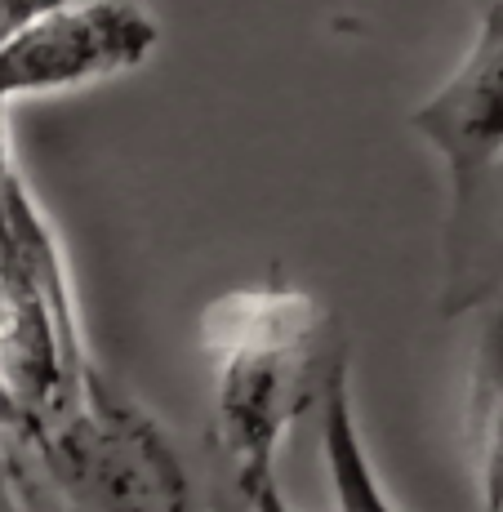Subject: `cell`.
Masks as SVG:
<instances>
[{
	"label": "cell",
	"mask_w": 503,
	"mask_h": 512,
	"mask_svg": "<svg viewBox=\"0 0 503 512\" xmlns=\"http://www.w3.org/2000/svg\"><path fill=\"white\" fill-rule=\"evenodd\" d=\"M18 432H23V406L9 392V383L0 379V437H18Z\"/></svg>",
	"instance_id": "cell-9"
},
{
	"label": "cell",
	"mask_w": 503,
	"mask_h": 512,
	"mask_svg": "<svg viewBox=\"0 0 503 512\" xmlns=\"http://www.w3.org/2000/svg\"><path fill=\"white\" fill-rule=\"evenodd\" d=\"M410 130L441 156L450 219L463 223L477 187L503 165V0H490L459 67L410 112Z\"/></svg>",
	"instance_id": "cell-5"
},
{
	"label": "cell",
	"mask_w": 503,
	"mask_h": 512,
	"mask_svg": "<svg viewBox=\"0 0 503 512\" xmlns=\"http://www.w3.org/2000/svg\"><path fill=\"white\" fill-rule=\"evenodd\" d=\"M54 5H67V0H0V41H5L14 27H23L27 18L45 14V9Z\"/></svg>",
	"instance_id": "cell-7"
},
{
	"label": "cell",
	"mask_w": 503,
	"mask_h": 512,
	"mask_svg": "<svg viewBox=\"0 0 503 512\" xmlns=\"http://www.w3.org/2000/svg\"><path fill=\"white\" fill-rule=\"evenodd\" d=\"M72 512H201L170 432L98 361L49 419L18 432Z\"/></svg>",
	"instance_id": "cell-2"
},
{
	"label": "cell",
	"mask_w": 503,
	"mask_h": 512,
	"mask_svg": "<svg viewBox=\"0 0 503 512\" xmlns=\"http://www.w3.org/2000/svg\"><path fill=\"white\" fill-rule=\"evenodd\" d=\"M90 366L58 232L32 187L9 170L0 179V379L23 406V432L54 415Z\"/></svg>",
	"instance_id": "cell-3"
},
{
	"label": "cell",
	"mask_w": 503,
	"mask_h": 512,
	"mask_svg": "<svg viewBox=\"0 0 503 512\" xmlns=\"http://www.w3.org/2000/svg\"><path fill=\"white\" fill-rule=\"evenodd\" d=\"M214 441L232 459L241 495L276 477L285 432L321 397L330 312L317 294L281 277L232 290L205 312Z\"/></svg>",
	"instance_id": "cell-1"
},
{
	"label": "cell",
	"mask_w": 503,
	"mask_h": 512,
	"mask_svg": "<svg viewBox=\"0 0 503 512\" xmlns=\"http://www.w3.org/2000/svg\"><path fill=\"white\" fill-rule=\"evenodd\" d=\"M468 450L481 512H503V308L486 317L468 374Z\"/></svg>",
	"instance_id": "cell-6"
},
{
	"label": "cell",
	"mask_w": 503,
	"mask_h": 512,
	"mask_svg": "<svg viewBox=\"0 0 503 512\" xmlns=\"http://www.w3.org/2000/svg\"><path fill=\"white\" fill-rule=\"evenodd\" d=\"M245 504H250V512H294L290 504H285V490H281V481L276 477L245 490Z\"/></svg>",
	"instance_id": "cell-8"
},
{
	"label": "cell",
	"mask_w": 503,
	"mask_h": 512,
	"mask_svg": "<svg viewBox=\"0 0 503 512\" xmlns=\"http://www.w3.org/2000/svg\"><path fill=\"white\" fill-rule=\"evenodd\" d=\"M161 27L138 0H67L0 41V107L116 81L152 58Z\"/></svg>",
	"instance_id": "cell-4"
},
{
	"label": "cell",
	"mask_w": 503,
	"mask_h": 512,
	"mask_svg": "<svg viewBox=\"0 0 503 512\" xmlns=\"http://www.w3.org/2000/svg\"><path fill=\"white\" fill-rule=\"evenodd\" d=\"M5 441V437H0ZM0 512H27V504L14 495V481H9V459L5 450H0Z\"/></svg>",
	"instance_id": "cell-10"
},
{
	"label": "cell",
	"mask_w": 503,
	"mask_h": 512,
	"mask_svg": "<svg viewBox=\"0 0 503 512\" xmlns=\"http://www.w3.org/2000/svg\"><path fill=\"white\" fill-rule=\"evenodd\" d=\"M0 179H5V174H0Z\"/></svg>",
	"instance_id": "cell-11"
}]
</instances>
